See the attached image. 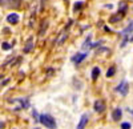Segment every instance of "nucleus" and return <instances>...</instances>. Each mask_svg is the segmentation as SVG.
Returning <instances> with one entry per match:
<instances>
[{"label": "nucleus", "mask_w": 133, "mask_h": 129, "mask_svg": "<svg viewBox=\"0 0 133 129\" xmlns=\"http://www.w3.org/2000/svg\"><path fill=\"white\" fill-rule=\"evenodd\" d=\"M4 126H5V124L3 121H0V129H4Z\"/></svg>", "instance_id": "nucleus-21"}, {"label": "nucleus", "mask_w": 133, "mask_h": 129, "mask_svg": "<svg viewBox=\"0 0 133 129\" xmlns=\"http://www.w3.org/2000/svg\"><path fill=\"white\" fill-rule=\"evenodd\" d=\"M39 123H41L47 129H56L57 128V124H56V120L53 119V116L48 114V113H43L39 116Z\"/></svg>", "instance_id": "nucleus-1"}, {"label": "nucleus", "mask_w": 133, "mask_h": 129, "mask_svg": "<svg viewBox=\"0 0 133 129\" xmlns=\"http://www.w3.org/2000/svg\"><path fill=\"white\" fill-rule=\"evenodd\" d=\"M44 31H47V23H45V21H44V23L41 24V29H40V32H39V35H40V36L44 35Z\"/></svg>", "instance_id": "nucleus-17"}, {"label": "nucleus", "mask_w": 133, "mask_h": 129, "mask_svg": "<svg viewBox=\"0 0 133 129\" xmlns=\"http://www.w3.org/2000/svg\"><path fill=\"white\" fill-rule=\"evenodd\" d=\"M121 117H123V111H121L120 108L113 109V112H112V119H113L115 121H120Z\"/></svg>", "instance_id": "nucleus-7"}, {"label": "nucleus", "mask_w": 133, "mask_h": 129, "mask_svg": "<svg viewBox=\"0 0 133 129\" xmlns=\"http://www.w3.org/2000/svg\"><path fill=\"white\" fill-rule=\"evenodd\" d=\"M132 32H133V20L128 24V27L121 32V36H129V33H132Z\"/></svg>", "instance_id": "nucleus-8"}, {"label": "nucleus", "mask_w": 133, "mask_h": 129, "mask_svg": "<svg viewBox=\"0 0 133 129\" xmlns=\"http://www.w3.org/2000/svg\"><path fill=\"white\" fill-rule=\"evenodd\" d=\"M88 47H91V36L84 41V44H83V49H87Z\"/></svg>", "instance_id": "nucleus-16"}, {"label": "nucleus", "mask_w": 133, "mask_h": 129, "mask_svg": "<svg viewBox=\"0 0 133 129\" xmlns=\"http://www.w3.org/2000/svg\"><path fill=\"white\" fill-rule=\"evenodd\" d=\"M115 73H116V68H115V67H110V68L107 71V77H112V76H115Z\"/></svg>", "instance_id": "nucleus-12"}, {"label": "nucleus", "mask_w": 133, "mask_h": 129, "mask_svg": "<svg viewBox=\"0 0 133 129\" xmlns=\"http://www.w3.org/2000/svg\"><path fill=\"white\" fill-rule=\"evenodd\" d=\"M128 91H129V84L125 80H123L116 87V92H118L120 94H123V96H127L128 94Z\"/></svg>", "instance_id": "nucleus-2"}, {"label": "nucleus", "mask_w": 133, "mask_h": 129, "mask_svg": "<svg viewBox=\"0 0 133 129\" xmlns=\"http://www.w3.org/2000/svg\"><path fill=\"white\" fill-rule=\"evenodd\" d=\"M93 109L97 113H103L105 111V103L103 100H96L95 104H93Z\"/></svg>", "instance_id": "nucleus-3"}, {"label": "nucleus", "mask_w": 133, "mask_h": 129, "mask_svg": "<svg viewBox=\"0 0 133 129\" xmlns=\"http://www.w3.org/2000/svg\"><path fill=\"white\" fill-rule=\"evenodd\" d=\"M19 20H20V16L17 15V13H15V12H12V13H9L8 16H7V21L9 24H17L19 23Z\"/></svg>", "instance_id": "nucleus-6"}, {"label": "nucleus", "mask_w": 133, "mask_h": 129, "mask_svg": "<svg viewBox=\"0 0 133 129\" xmlns=\"http://www.w3.org/2000/svg\"><path fill=\"white\" fill-rule=\"evenodd\" d=\"M65 39H66V31H64L63 33L60 35V37H59V39H57V41H56V44H59V45H60V44H63Z\"/></svg>", "instance_id": "nucleus-10"}, {"label": "nucleus", "mask_w": 133, "mask_h": 129, "mask_svg": "<svg viewBox=\"0 0 133 129\" xmlns=\"http://www.w3.org/2000/svg\"><path fill=\"white\" fill-rule=\"evenodd\" d=\"M32 116H33V119H35V121H36V123H39V114H37V112H36L35 109L32 111Z\"/></svg>", "instance_id": "nucleus-20"}, {"label": "nucleus", "mask_w": 133, "mask_h": 129, "mask_svg": "<svg viewBox=\"0 0 133 129\" xmlns=\"http://www.w3.org/2000/svg\"><path fill=\"white\" fill-rule=\"evenodd\" d=\"M85 57H87V53H83V52H77L76 55L72 57V61H73L75 64H80L81 61H84V60H85Z\"/></svg>", "instance_id": "nucleus-5"}, {"label": "nucleus", "mask_w": 133, "mask_h": 129, "mask_svg": "<svg viewBox=\"0 0 133 129\" xmlns=\"http://www.w3.org/2000/svg\"><path fill=\"white\" fill-rule=\"evenodd\" d=\"M83 5H84L83 2H76V3L73 4V11H75V12H76V11H80Z\"/></svg>", "instance_id": "nucleus-13"}, {"label": "nucleus", "mask_w": 133, "mask_h": 129, "mask_svg": "<svg viewBox=\"0 0 133 129\" xmlns=\"http://www.w3.org/2000/svg\"><path fill=\"white\" fill-rule=\"evenodd\" d=\"M19 101L21 103V108H28V106H29V101H28V99H20Z\"/></svg>", "instance_id": "nucleus-14"}, {"label": "nucleus", "mask_w": 133, "mask_h": 129, "mask_svg": "<svg viewBox=\"0 0 133 129\" xmlns=\"http://www.w3.org/2000/svg\"><path fill=\"white\" fill-rule=\"evenodd\" d=\"M130 123H121V129H130Z\"/></svg>", "instance_id": "nucleus-18"}, {"label": "nucleus", "mask_w": 133, "mask_h": 129, "mask_svg": "<svg viewBox=\"0 0 133 129\" xmlns=\"http://www.w3.org/2000/svg\"><path fill=\"white\" fill-rule=\"evenodd\" d=\"M35 129H40V128H35Z\"/></svg>", "instance_id": "nucleus-22"}, {"label": "nucleus", "mask_w": 133, "mask_h": 129, "mask_svg": "<svg viewBox=\"0 0 133 129\" xmlns=\"http://www.w3.org/2000/svg\"><path fill=\"white\" fill-rule=\"evenodd\" d=\"M88 120H89V116H88V113L81 114V117H80V121H79V124H77L76 129H84V128L87 126V124H88Z\"/></svg>", "instance_id": "nucleus-4"}, {"label": "nucleus", "mask_w": 133, "mask_h": 129, "mask_svg": "<svg viewBox=\"0 0 133 129\" xmlns=\"http://www.w3.org/2000/svg\"><path fill=\"white\" fill-rule=\"evenodd\" d=\"M2 48H3L4 51H9V49H11V44H8V43H3Z\"/></svg>", "instance_id": "nucleus-19"}, {"label": "nucleus", "mask_w": 133, "mask_h": 129, "mask_svg": "<svg viewBox=\"0 0 133 129\" xmlns=\"http://www.w3.org/2000/svg\"><path fill=\"white\" fill-rule=\"evenodd\" d=\"M32 39H29L28 40V44L25 45V48H24V53H28V52H31L32 51V48H33V44H32V41H31Z\"/></svg>", "instance_id": "nucleus-11"}, {"label": "nucleus", "mask_w": 133, "mask_h": 129, "mask_svg": "<svg viewBox=\"0 0 133 129\" xmlns=\"http://www.w3.org/2000/svg\"><path fill=\"white\" fill-rule=\"evenodd\" d=\"M121 17H123V15H115V16H112V17H110V23H116V21H118Z\"/></svg>", "instance_id": "nucleus-15"}, {"label": "nucleus", "mask_w": 133, "mask_h": 129, "mask_svg": "<svg viewBox=\"0 0 133 129\" xmlns=\"http://www.w3.org/2000/svg\"><path fill=\"white\" fill-rule=\"evenodd\" d=\"M100 72H101V71H100L98 67H95V68L92 69V80H93V81L97 80V77L100 76Z\"/></svg>", "instance_id": "nucleus-9"}]
</instances>
